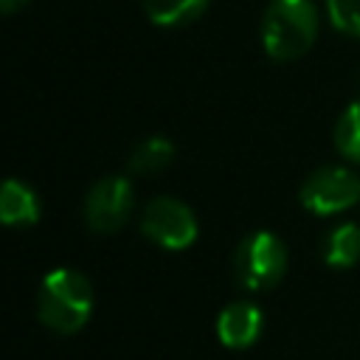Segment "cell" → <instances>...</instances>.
Listing matches in <instances>:
<instances>
[{
    "label": "cell",
    "instance_id": "obj_5",
    "mask_svg": "<svg viewBox=\"0 0 360 360\" xmlns=\"http://www.w3.org/2000/svg\"><path fill=\"white\" fill-rule=\"evenodd\" d=\"M141 233L166 250H183L197 239V217L177 197H155L141 214Z\"/></svg>",
    "mask_w": 360,
    "mask_h": 360
},
{
    "label": "cell",
    "instance_id": "obj_14",
    "mask_svg": "<svg viewBox=\"0 0 360 360\" xmlns=\"http://www.w3.org/2000/svg\"><path fill=\"white\" fill-rule=\"evenodd\" d=\"M25 3H28V0H0V6H3L6 14H14V11H17L20 6H25Z\"/></svg>",
    "mask_w": 360,
    "mask_h": 360
},
{
    "label": "cell",
    "instance_id": "obj_12",
    "mask_svg": "<svg viewBox=\"0 0 360 360\" xmlns=\"http://www.w3.org/2000/svg\"><path fill=\"white\" fill-rule=\"evenodd\" d=\"M335 146L346 160L360 163V101H352L340 112L335 124Z\"/></svg>",
    "mask_w": 360,
    "mask_h": 360
},
{
    "label": "cell",
    "instance_id": "obj_4",
    "mask_svg": "<svg viewBox=\"0 0 360 360\" xmlns=\"http://www.w3.org/2000/svg\"><path fill=\"white\" fill-rule=\"evenodd\" d=\"M298 200L309 214L318 217L349 211L360 202V174L346 166H323L301 183Z\"/></svg>",
    "mask_w": 360,
    "mask_h": 360
},
{
    "label": "cell",
    "instance_id": "obj_13",
    "mask_svg": "<svg viewBox=\"0 0 360 360\" xmlns=\"http://www.w3.org/2000/svg\"><path fill=\"white\" fill-rule=\"evenodd\" d=\"M326 14L340 34L360 37V0H326Z\"/></svg>",
    "mask_w": 360,
    "mask_h": 360
},
{
    "label": "cell",
    "instance_id": "obj_1",
    "mask_svg": "<svg viewBox=\"0 0 360 360\" xmlns=\"http://www.w3.org/2000/svg\"><path fill=\"white\" fill-rule=\"evenodd\" d=\"M93 312L90 281L70 267L51 270L37 290V315L56 335L79 332Z\"/></svg>",
    "mask_w": 360,
    "mask_h": 360
},
{
    "label": "cell",
    "instance_id": "obj_9",
    "mask_svg": "<svg viewBox=\"0 0 360 360\" xmlns=\"http://www.w3.org/2000/svg\"><path fill=\"white\" fill-rule=\"evenodd\" d=\"M323 262L335 270H346L352 264H357L360 259V225L357 222H340L338 228L329 231V236L323 239Z\"/></svg>",
    "mask_w": 360,
    "mask_h": 360
},
{
    "label": "cell",
    "instance_id": "obj_3",
    "mask_svg": "<svg viewBox=\"0 0 360 360\" xmlns=\"http://www.w3.org/2000/svg\"><path fill=\"white\" fill-rule=\"evenodd\" d=\"M287 273V248L270 231L248 233L233 250V276L236 284L253 292L276 287Z\"/></svg>",
    "mask_w": 360,
    "mask_h": 360
},
{
    "label": "cell",
    "instance_id": "obj_10",
    "mask_svg": "<svg viewBox=\"0 0 360 360\" xmlns=\"http://www.w3.org/2000/svg\"><path fill=\"white\" fill-rule=\"evenodd\" d=\"M172 160H174V143H172L169 138H163V135H152V138L141 141V143L132 149L127 169H129L132 174H158V172H163Z\"/></svg>",
    "mask_w": 360,
    "mask_h": 360
},
{
    "label": "cell",
    "instance_id": "obj_7",
    "mask_svg": "<svg viewBox=\"0 0 360 360\" xmlns=\"http://www.w3.org/2000/svg\"><path fill=\"white\" fill-rule=\"evenodd\" d=\"M262 335V309L250 301H233L217 315V338L228 349H248Z\"/></svg>",
    "mask_w": 360,
    "mask_h": 360
},
{
    "label": "cell",
    "instance_id": "obj_11",
    "mask_svg": "<svg viewBox=\"0 0 360 360\" xmlns=\"http://www.w3.org/2000/svg\"><path fill=\"white\" fill-rule=\"evenodd\" d=\"M208 0H143V11L155 25H183L205 11Z\"/></svg>",
    "mask_w": 360,
    "mask_h": 360
},
{
    "label": "cell",
    "instance_id": "obj_6",
    "mask_svg": "<svg viewBox=\"0 0 360 360\" xmlns=\"http://www.w3.org/2000/svg\"><path fill=\"white\" fill-rule=\"evenodd\" d=\"M132 208H135V191H132V183L121 174H112V177H104L98 180L87 197H84V222L90 231L96 233H112L118 228H124L132 217Z\"/></svg>",
    "mask_w": 360,
    "mask_h": 360
},
{
    "label": "cell",
    "instance_id": "obj_2",
    "mask_svg": "<svg viewBox=\"0 0 360 360\" xmlns=\"http://www.w3.org/2000/svg\"><path fill=\"white\" fill-rule=\"evenodd\" d=\"M318 37L312 0H270L262 17V45L270 59L290 62L304 56Z\"/></svg>",
    "mask_w": 360,
    "mask_h": 360
},
{
    "label": "cell",
    "instance_id": "obj_8",
    "mask_svg": "<svg viewBox=\"0 0 360 360\" xmlns=\"http://www.w3.org/2000/svg\"><path fill=\"white\" fill-rule=\"evenodd\" d=\"M0 219L8 228H28L39 219V200L31 186L8 177L0 191Z\"/></svg>",
    "mask_w": 360,
    "mask_h": 360
}]
</instances>
